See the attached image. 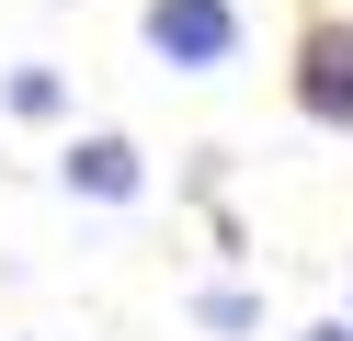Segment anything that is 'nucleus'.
<instances>
[{
    "label": "nucleus",
    "instance_id": "f257e3e1",
    "mask_svg": "<svg viewBox=\"0 0 353 341\" xmlns=\"http://www.w3.org/2000/svg\"><path fill=\"white\" fill-rule=\"evenodd\" d=\"M137 34H148V57H160V68L205 80V68H228V57H239V0H148Z\"/></svg>",
    "mask_w": 353,
    "mask_h": 341
},
{
    "label": "nucleus",
    "instance_id": "f03ea898",
    "mask_svg": "<svg viewBox=\"0 0 353 341\" xmlns=\"http://www.w3.org/2000/svg\"><path fill=\"white\" fill-rule=\"evenodd\" d=\"M296 114L307 125H353V23H307L296 34Z\"/></svg>",
    "mask_w": 353,
    "mask_h": 341
},
{
    "label": "nucleus",
    "instance_id": "7ed1b4c3",
    "mask_svg": "<svg viewBox=\"0 0 353 341\" xmlns=\"http://www.w3.org/2000/svg\"><path fill=\"white\" fill-rule=\"evenodd\" d=\"M57 182H69V194H92V205H137L148 159H137V136L92 125V136H69V148H57Z\"/></svg>",
    "mask_w": 353,
    "mask_h": 341
},
{
    "label": "nucleus",
    "instance_id": "20e7f679",
    "mask_svg": "<svg viewBox=\"0 0 353 341\" xmlns=\"http://www.w3.org/2000/svg\"><path fill=\"white\" fill-rule=\"evenodd\" d=\"M0 103L23 114V125H57V114H69V80H57L46 57H23V68H12V80H0Z\"/></svg>",
    "mask_w": 353,
    "mask_h": 341
},
{
    "label": "nucleus",
    "instance_id": "39448f33",
    "mask_svg": "<svg viewBox=\"0 0 353 341\" xmlns=\"http://www.w3.org/2000/svg\"><path fill=\"white\" fill-rule=\"evenodd\" d=\"M194 318L239 341V330H262V296H251V285H205V296H194Z\"/></svg>",
    "mask_w": 353,
    "mask_h": 341
},
{
    "label": "nucleus",
    "instance_id": "423d86ee",
    "mask_svg": "<svg viewBox=\"0 0 353 341\" xmlns=\"http://www.w3.org/2000/svg\"><path fill=\"white\" fill-rule=\"evenodd\" d=\"M296 341H353V318H319V330H296Z\"/></svg>",
    "mask_w": 353,
    "mask_h": 341
}]
</instances>
